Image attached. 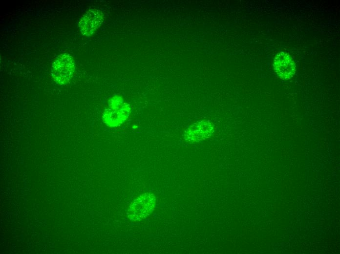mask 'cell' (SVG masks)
<instances>
[{
	"label": "cell",
	"mask_w": 340,
	"mask_h": 254,
	"mask_svg": "<svg viewBox=\"0 0 340 254\" xmlns=\"http://www.w3.org/2000/svg\"><path fill=\"white\" fill-rule=\"evenodd\" d=\"M150 195L142 196L138 198L134 202L132 205V212L136 214L137 217H143L145 215H148L152 211L154 206V201Z\"/></svg>",
	"instance_id": "cell-5"
},
{
	"label": "cell",
	"mask_w": 340,
	"mask_h": 254,
	"mask_svg": "<svg viewBox=\"0 0 340 254\" xmlns=\"http://www.w3.org/2000/svg\"><path fill=\"white\" fill-rule=\"evenodd\" d=\"M104 21V15L99 10L91 9L87 11L81 18L79 27L85 36H89L101 25Z\"/></svg>",
	"instance_id": "cell-3"
},
{
	"label": "cell",
	"mask_w": 340,
	"mask_h": 254,
	"mask_svg": "<svg viewBox=\"0 0 340 254\" xmlns=\"http://www.w3.org/2000/svg\"><path fill=\"white\" fill-rule=\"evenodd\" d=\"M214 126L209 120L194 123L185 131L184 137L189 142H198L209 138L214 131Z\"/></svg>",
	"instance_id": "cell-2"
},
{
	"label": "cell",
	"mask_w": 340,
	"mask_h": 254,
	"mask_svg": "<svg viewBox=\"0 0 340 254\" xmlns=\"http://www.w3.org/2000/svg\"><path fill=\"white\" fill-rule=\"evenodd\" d=\"M273 65L276 73L284 79L291 78L295 72L294 62L288 54L284 52L277 55Z\"/></svg>",
	"instance_id": "cell-4"
},
{
	"label": "cell",
	"mask_w": 340,
	"mask_h": 254,
	"mask_svg": "<svg viewBox=\"0 0 340 254\" xmlns=\"http://www.w3.org/2000/svg\"><path fill=\"white\" fill-rule=\"evenodd\" d=\"M75 70V62L70 55L64 53L59 55L53 62L51 67L52 76L56 83L66 84L73 76Z\"/></svg>",
	"instance_id": "cell-1"
}]
</instances>
